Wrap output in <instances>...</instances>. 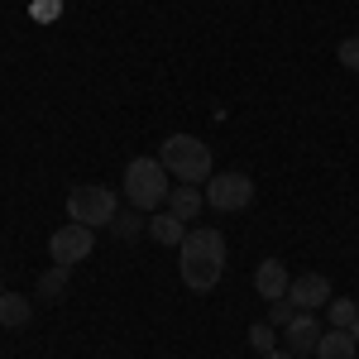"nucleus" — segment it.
Returning a JSON list of instances; mask_svg holds the SVG:
<instances>
[{"label":"nucleus","mask_w":359,"mask_h":359,"mask_svg":"<svg viewBox=\"0 0 359 359\" xmlns=\"http://www.w3.org/2000/svg\"><path fill=\"white\" fill-rule=\"evenodd\" d=\"M62 292H67V269H62V264H53L48 273L39 278V297H48V302H57Z\"/></svg>","instance_id":"2eb2a0df"},{"label":"nucleus","mask_w":359,"mask_h":359,"mask_svg":"<svg viewBox=\"0 0 359 359\" xmlns=\"http://www.w3.org/2000/svg\"><path fill=\"white\" fill-rule=\"evenodd\" d=\"M283 335H287V350L302 359V355H316V340H321V326H316V316L311 311H297L287 326H283Z\"/></svg>","instance_id":"1a4fd4ad"},{"label":"nucleus","mask_w":359,"mask_h":359,"mask_svg":"<svg viewBox=\"0 0 359 359\" xmlns=\"http://www.w3.org/2000/svg\"><path fill=\"white\" fill-rule=\"evenodd\" d=\"M177 269H182V283L192 292H211L225 273V235L221 230H187V240L177 245Z\"/></svg>","instance_id":"f257e3e1"},{"label":"nucleus","mask_w":359,"mask_h":359,"mask_svg":"<svg viewBox=\"0 0 359 359\" xmlns=\"http://www.w3.org/2000/svg\"><path fill=\"white\" fill-rule=\"evenodd\" d=\"M350 335H355V340H359V316H355V326H350Z\"/></svg>","instance_id":"4be33fe9"},{"label":"nucleus","mask_w":359,"mask_h":359,"mask_svg":"<svg viewBox=\"0 0 359 359\" xmlns=\"http://www.w3.org/2000/svg\"><path fill=\"white\" fill-rule=\"evenodd\" d=\"M139 230H149V221H144V216H135V211H115V221H111V235H115V240H135Z\"/></svg>","instance_id":"dca6fc26"},{"label":"nucleus","mask_w":359,"mask_h":359,"mask_svg":"<svg viewBox=\"0 0 359 359\" xmlns=\"http://www.w3.org/2000/svg\"><path fill=\"white\" fill-rule=\"evenodd\" d=\"M125 196L135 211H154L168 201V168L158 158H130L125 163Z\"/></svg>","instance_id":"7ed1b4c3"},{"label":"nucleus","mask_w":359,"mask_h":359,"mask_svg":"<svg viewBox=\"0 0 359 359\" xmlns=\"http://www.w3.org/2000/svg\"><path fill=\"white\" fill-rule=\"evenodd\" d=\"M149 235H154V240H158V245H182V240H187V221H177V216H172V211H163V216H149Z\"/></svg>","instance_id":"ddd939ff"},{"label":"nucleus","mask_w":359,"mask_h":359,"mask_svg":"<svg viewBox=\"0 0 359 359\" xmlns=\"http://www.w3.org/2000/svg\"><path fill=\"white\" fill-rule=\"evenodd\" d=\"M264 359H297V355H292V350H287V355H283V350H269Z\"/></svg>","instance_id":"412c9836"},{"label":"nucleus","mask_w":359,"mask_h":359,"mask_svg":"<svg viewBox=\"0 0 359 359\" xmlns=\"http://www.w3.org/2000/svg\"><path fill=\"white\" fill-rule=\"evenodd\" d=\"M359 340L350 331H321V340H316V359H355Z\"/></svg>","instance_id":"f8f14e48"},{"label":"nucleus","mask_w":359,"mask_h":359,"mask_svg":"<svg viewBox=\"0 0 359 359\" xmlns=\"http://www.w3.org/2000/svg\"><path fill=\"white\" fill-rule=\"evenodd\" d=\"M326 316H331L335 331H350V326H355V316H359V306L350 302V297H331V302H326Z\"/></svg>","instance_id":"4468645a"},{"label":"nucleus","mask_w":359,"mask_h":359,"mask_svg":"<svg viewBox=\"0 0 359 359\" xmlns=\"http://www.w3.org/2000/svg\"><path fill=\"white\" fill-rule=\"evenodd\" d=\"M292 316H297V306L287 302V297H283V302H269V326H287V321H292Z\"/></svg>","instance_id":"6ab92c4d"},{"label":"nucleus","mask_w":359,"mask_h":359,"mask_svg":"<svg viewBox=\"0 0 359 359\" xmlns=\"http://www.w3.org/2000/svg\"><path fill=\"white\" fill-rule=\"evenodd\" d=\"M62 15V0H39L34 5V20H57Z\"/></svg>","instance_id":"aec40b11"},{"label":"nucleus","mask_w":359,"mask_h":359,"mask_svg":"<svg viewBox=\"0 0 359 359\" xmlns=\"http://www.w3.org/2000/svg\"><path fill=\"white\" fill-rule=\"evenodd\" d=\"M29 321H34V306H29V297H20V292H0V326L25 331Z\"/></svg>","instance_id":"9b49d317"},{"label":"nucleus","mask_w":359,"mask_h":359,"mask_svg":"<svg viewBox=\"0 0 359 359\" xmlns=\"http://www.w3.org/2000/svg\"><path fill=\"white\" fill-rule=\"evenodd\" d=\"M201 206H206V196H201V187H192V182H182V187L168 192V211H172L177 221H196Z\"/></svg>","instance_id":"9d476101"},{"label":"nucleus","mask_w":359,"mask_h":359,"mask_svg":"<svg viewBox=\"0 0 359 359\" xmlns=\"http://www.w3.org/2000/svg\"><path fill=\"white\" fill-rule=\"evenodd\" d=\"M0 292H5V283H0Z\"/></svg>","instance_id":"5701e85b"},{"label":"nucleus","mask_w":359,"mask_h":359,"mask_svg":"<svg viewBox=\"0 0 359 359\" xmlns=\"http://www.w3.org/2000/svg\"><path fill=\"white\" fill-rule=\"evenodd\" d=\"M91 249H96V230L91 225H57L53 235H48V259L53 264H62V269H72V264H82V259H91Z\"/></svg>","instance_id":"39448f33"},{"label":"nucleus","mask_w":359,"mask_h":359,"mask_svg":"<svg viewBox=\"0 0 359 359\" xmlns=\"http://www.w3.org/2000/svg\"><path fill=\"white\" fill-rule=\"evenodd\" d=\"M254 287H259L264 302H283L287 287H292V273L283 269V259H264V264L254 269Z\"/></svg>","instance_id":"6e6552de"},{"label":"nucleus","mask_w":359,"mask_h":359,"mask_svg":"<svg viewBox=\"0 0 359 359\" xmlns=\"http://www.w3.org/2000/svg\"><path fill=\"white\" fill-rule=\"evenodd\" d=\"M115 211H120V201H115L111 187H101V182H77L72 192H67V221L77 225H111Z\"/></svg>","instance_id":"20e7f679"},{"label":"nucleus","mask_w":359,"mask_h":359,"mask_svg":"<svg viewBox=\"0 0 359 359\" xmlns=\"http://www.w3.org/2000/svg\"><path fill=\"white\" fill-rule=\"evenodd\" d=\"M335 57H340V67H350V72H359V34H350L340 48H335Z\"/></svg>","instance_id":"a211bd4d"},{"label":"nucleus","mask_w":359,"mask_h":359,"mask_svg":"<svg viewBox=\"0 0 359 359\" xmlns=\"http://www.w3.org/2000/svg\"><path fill=\"white\" fill-rule=\"evenodd\" d=\"M249 201H254V182H249L245 172H211V182H206V206L211 211H245Z\"/></svg>","instance_id":"423d86ee"},{"label":"nucleus","mask_w":359,"mask_h":359,"mask_svg":"<svg viewBox=\"0 0 359 359\" xmlns=\"http://www.w3.org/2000/svg\"><path fill=\"white\" fill-rule=\"evenodd\" d=\"M158 163H163L177 182H192V187L211 182V149L196 135H168L163 149H158Z\"/></svg>","instance_id":"f03ea898"},{"label":"nucleus","mask_w":359,"mask_h":359,"mask_svg":"<svg viewBox=\"0 0 359 359\" xmlns=\"http://www.w3.org/2000/svg\"><path fill=\"white\" fill-rule=\"evenodd\" d=\"M287 302L297 306V311H321V306L331 302V283H326V273H302V278H292Z\"/></svg>","instance_id":"0eeeda50"},{"label":"nucleus","mask_w":359,"mask_h":359,"mask_svg":"<svg viewBox=\"0 0 359 359\" xmlns=\"http://www.w3.org/2000/svg\"><path fill=\"white\" fill-rule=\"evenodd\" d=\"M249 345L259 350V355H269V350H278V335L269 321H259V326H249Z\"/></svg>","instance_id":"f3484780"}]
</instances>
